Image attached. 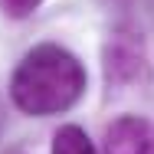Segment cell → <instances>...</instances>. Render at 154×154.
<instances>
[{
    "label": "cell",
    "mask_w": 154,
    "mask_h": 154,
    "mask_svg": "<svg viewBox=\"0 0 154 154\" xmlns=\"http://www.w3.org/2000/svg\"><path fill=\"white\" fill-rule=\"evenodd\" d=\"M89 85L85 66L59 43H39L23 53L10 75V102L33 118L69 112Z\"/></svg>",
    "instance_id": "cell-1"
},
{
    "label": "cell",
    "mask_w": 154,
    "mask_h": 154,
    "mask_svg": "<svg viewBox=\"0 0 154 154\" xmlns=\"http://www.w3.org/2000/svg\"><path fill=\"white\" fill-rule=\"evenodd\" d=\"M102 59H105V79L112 85H128L141 75L144 69V43H141V33L128 30H115L105 39V49H102Z\"/></svg>",
    "instance_id": "cell-2"
},
{
    "label": "cell",
    "mask_w": 154,
    "mask_h": 154,
    "mask_svg": "<svg viewBox=\"0 0 154 154\" xmlns=\"http://www.w3.org/2000/svg\"><path fill=\"white\" fill-rule=\"evenodd\" d=\"M102 154H154V128L141 115H122L105 128Z\"/></svg>",
    "instance_id": "cell-3"
},
{
    "label": "cell",
    "mask_w": 154,
    "mask_h": 154,
    "mask_svg": "<svg viewBox=\"0 0 154 154\" xmlns=\"http://www.w3.org/2000/svg\"><path fill=\"white\" fill-rule=\"evenodd\" d=\"M49 154H98V151H95V144H92V138H89L85 128H79V125H59L56 134H53Z\"/></svg>",
    "instance_id": "cell-4"
},
{
    "label": "cell",
    "mask_w": 154,
    "mask_h": 154,
    "mask_svg": "<svg viewBox=\"0 0 154 154\" xmlns=\"http://www.w3.org/2000/svg\"><path fill=\"white\" fill-rule=\"evenodd\" d=\"M39 3L43 0H0V13L7 20H26L39 10Z\"/></svg>",
    "instance_id": "cell-5"
},
{
    "label": "cell",
    "mask_w": 154,
    "mask_h": 154,
    "mask_svg": "<svg viewBox=\"0 0 154 154\" xmlns=\"http://www.w3.org/2000/svg\"><path fill=\"white\" fill-rule=\"evenodd\" d=\"M0 131H3V108H0Z\"/></svg>",
    "instance_id": "cell-6"
}]
</instances>
